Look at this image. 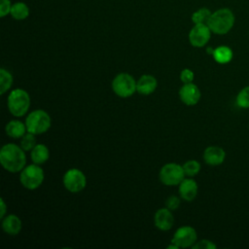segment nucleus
<instances>
[{"label": "nucleus", "instance_id": "f257e3e1", "mask_svg": "<svg viewBox=\"0 0 249 249\" xmlns=\"http://www.w3.org/2000/svg\"><path fill=\"white\" fill-rule=\"evenodd\" d=\"M25 151L17 144H5L0 150V162L4 169L11 173L20 172L26 163Z\"/></svg>", "mask_w": 249, "mask_h": 249}, {"label": "nucleus", "instance_id": "f03ea898", "mask_svg": "<svg viewBox=\"0 0 249 249\" xmlns=\"http://www.w3.org/2000/svg\"><path fill=\"white\" fill-rule=\"evenodd\" d=\"M234 21L235 17L232 11L229 8H221L211 14L207 25L212 33L225 35L233 27Z\"/></svg>", "mask_w": 249, "mask_h": 249}, {"label": "nucleus", "instance_id": "7ed1b4c3", "mask_svg": "<svg viewBox=\"0 0 249 249\" xmlns=\"http://www.w3.org/2000/svg\"><path fill=\"white\" fill-rule=\"evenodd\" d=\"M31 99L29 93L22 89H13L7 98V105L10 113L15 117L24 116L30 108Z\"/></svg>", "mask_w": 249, "mask_h": 249}, {"label": "nucleus", "instance_id": "20e7f679", "mask_svg": "<svg viewBox=\"0 0 249 249\" xmlns=\"http://www.w3.org/2000/svg\"><path fill=\"white\" fill-rule=\"evenodd\" d=\"M24 123L28 132L38 135L43 134L50 129L52 120L50 115L46 111L42 109H37L27 115Z\"/></svg>", "mask_w": 249, "mask_h": 249}, {"label": "nucleus", "instance_id": "39448f33", "mask_svg": "<svg viewBox=\"0 0 249 249\" xmlns=\"http://www.w3.org/2000/svg\"><path fill=\"white\" fill-rule=\"evenodd\" d=\"M45 178L44 171L39 164L32 163L25 166L19 174V181L23 188L33 191L38 189Z\"/></svg>", "mask_w": 249, "mask_h": 249}, {"label": "nucleus", "instance_id": "423d86ee", "mask_svg": "<svg viewBox=\"0 0 249 249\" xmlns=\"http://www.w3.org/2000/svg\"><path fill=\"white\" fill-rule=\"evenodd\" d=\"M112 89L119 97H129L137 91L136 81L128 73H120L116 75L112 81Z\"/></svg>", "mask_w": 249, "mask_h": 249}, {"label": "nucleus", "instance_id": "0eeeda50", "mask_svg": "<svg viewBox=\"0 0 249 249\" xmlns=\"http://www.w3.org/2000/svg\"><path fill=\"white\" fill-rule=\"evenodd\" d=\"M185 176L183 166L176 162L165 163L159 173L160 182L165 186H177L184 180Z\"/></svg>", "mask_w": 249, "mask_h": 249}, {"label": "nucleus", "instance_id": "6e6552de", "mask_svg": "<svg viewBox=\"0 0 249 249\" xmlns=\"http://www.w3.org/2000/svg\"><path fill=\"white\" fill-rule=\"evenodd\" d=\"M63 186L70 193H79L87 186V177L84 172L78 168L68 169L62 178Z\"/></svg>", "mask_w": 249, "mask_h": 249}, {"label": "nucleus", "instance_id": "1a4fd4ad", "mask_svg": "<svg viewBox=\"0 0 249 249\" xmlns=\"http://www.w3.org/2000/svg\"><path fill=\"white\" fill-rule=\"evenodd\" d=\"M197 239L196 231L191 226H183L176 230L171 239V242L179 248L192 247Z\"/></svg>", "mask_w": 249, "mask_h": 249}, {"label": "nucleus", "instance_id": "9d476101", "mask_svg": "<svg viewBox=\"0 0 249 249\" xmlns=\"http://www.w3.org/2000/svg\"><path fill=\"white\" fill-rule=\"evenodd\" d=\"M211 30L205 23L195 24L189 32L190 44L195 48L204 47L211 37Z\"/></svg>", "mask_w": 249, "mask_h": 249}, {"label": "nucleus", "instance_id": "9b49d317", "mask_svg": "<svg viewBox=\"0 0 249 249\" xmlns=\"http://www.w3.org/2000/svg\"><path fill=\"white\" fill-rule=\"evenodd\" d=\"M201 93L196 85L193 83L184 84L179 89L180 100L188 106H194L198 103Z\"/></svg>", "mask_w": 249, "mask_h": 249}, {"label": "nucleus", "instance_id": "f8f14e48", "mask_svg": "<svg viewBox=\"0 0 249 249\" xmlns=\"http://www.w3.org/2000/svg\"><path fill=\"white\" fill-rule=\"evenodd\" d=\"M154 224L160 231H169L174 224V218L171 210L166 207L158 209L154 216Z\"/></svg>", "mask_w": 249, "mask_h": 249}, {"label": "nucleus", "instance_id": "ddd939ff", "mask_svg": "<svg viewBox=\"0 0 249 249\" xmlns=\"http://www.w3.org/2000/svg\"><path fill=\"white\" fill-rule=\"evenodd\" d=\"M226 152L219 146H209L203 152V160L208 165L216 166L224 162Z\"/></svg>", "mask_w": 249, "mask_h": 249}, {"label": "nucleus", "instance_id": "4468645a", "mask_svg": "<svg viewBox=\"0 0 249 249\" xmlns=\"http://www.w3.org/2000/svg\"><path fill=\"white\" fill-rule=\"evenodd\" d=\"M179 196L186 201H192L196 198L198 191L197 183L192 178H184V180L178 185Z\"/></svg>", "mask_w": 249, "mask_h": 249}, {"label": "nucleus", "instance_id": "2eb2a0df", "mask_svg": "<svg viewBox=\"0 0 249 249\" xmlns=\"http://www.w3.org/2000/svg\"><path fill=\"white\" fill-rule=\"evenodd\" d=\"M157 87V79L150 74H144L136 81V90L142 95L152 94L156 90Z\"/></svg>", "mask_w": 249, "mask_h": 249}, {"label": "nucleus", "instance_id": "dca6fc26", "mask_svg": "<svg viewBox=\"0 0 249 249\" xmlns=\"http://www.w3.org/2000/svg\"><path fill=\"white\" fill-rule=\"evenodd\" d=\"M2 230L9 235H17L22 228V223L19 217L15 214H9L2 218Z\"/></svg>", "mask_w": 249, "mask_h": 249}, {"label": "nucleus", "instance_id": "f3484780", "mask_svg": "<svg viewBox=\"0 0 249 249\" xmlns=\"http://www.w3.org/2000/svg\"><path fill=\"white\" fill-rule=\"evenodd\" d=\"M5 132L11 138H21L27 132L25 123L18 120H12L6 124Z\"/></svg>", "mask_w": 249, "mask_h": 249}, {"label": "nucleus", "instance_id": "a211bd4d", "mask_svg": "<svg viewBox=\"0 0 249 249\" xmlns=\"http://www.w3.org/2000/svg\"><path fill=\"white\" fill-rule=\"evenodd\" d=\"M50 158V151L44 144H36L35 147L30 151V159L33 163L43 164Z\"/></svg>", "mask_w": 249, "mask_h": 249}, {"label": "nucleus", "instance_id": "6ab92c4d", "mask_svg": "<svg viewBox=\"0 0 249 249\" xmlns=\"http://www.w3.org/2000/svg\"><path fill=\"white\" fill-rule=\"evenodd\" d=\"M213 58L216 62L220 64L229 63L232 59V51L228 46H219L213 51Z\"/></svg>", "mask_w": 249, "mask_h": 249}, {"label": "nucleus", "instance_id": "aec40b11", "mask_svg": "<svg viewBox=\"0 0 249 249\" xmlns=\"http://www.w3.org/2000/svg\"><path fill=\"white\" fill-rule=\"evenodd\" d=\"M10 15L14 19L23 20L29 16V8L24 2H16L12 4Z\"/></svg>", "mask_w": 249, "mask_h": 249}, {"label": "nucleus", "instance_id": "412c9836", "mask_svg": "<svg viewBox=\"0 0 249 249\" xmlns=\"http://www.w3.org/2000/svg\"><path fill=\"white\" fill-rule=\"evenodd\" d=\"M13 75L5 68L0 69V94L8 91L13 85Z\"/></svg>", "mask_w": 249, "mask_h": 249}, {"label": "nucleus", "instance_id": "4be33fe9", "mask_svg": "<svg viewBox=\"0 0 249 249\" xmlns=\"http://www.w3.org/2000/svg\"><path fill=\"white\" fill-rule=\"evenodd\" d=\"M211 11L208 8H199L192 15V21L194 24H199V23H205L207 24L208 19L211 16Z\"/></svg>", "mask_w": 249, "mask_h": 249}, {"label": "nucleus", "instance_id": "5701e85b", "mask_svg": "<svg viewBox=\"0 0 249 249\" xmlns=\"http://www.w3.org/2000/svg\"><path fill=\"white\" fill-rule=\"evenodd\" d=\"M182 166H183L186 176H188V177L196 176L200 171V163L196 160H187Z\"/></svg>", "mask_w": 249, "mask_h": 249}, {"label": "nucleus", "instance_id": "b1692460", "mask_svg": "<svg viewBox=\"0 0 249 249\" xmlns=\"http://www.w3.org/2000/svg\"><path fill=\"white\" fill-rule=\"evenodd\" d=\"M36 145V138L35 134L31 132H26L21 138H20V147L24 151H31Z\"/></svg>", "mask_w": 249, "mask_h": 249}, {"label": "nucleus", "instance_id": "393cba45", "mask_svg": "<svg viewBox=\"0 0 249 249\" xmlns=\"http://www.w3.org/2000/svg\"><path fill=\"white\" fill-rule=\"evenodd\" d=\"M236 104L240 108H249V86L243 88L236 96Z\"/></svg>", "mask_w": 249, "mask_h": 249}, {"label": "nucleus", "instance_id": "a878e982", "mask_svg": "<svg viewBox=\"0 0 249 249\" xmlns=\"http://www.w3.org/2000/svg\"><path fill=\"white\" fill-rule=\"evenodd\" d=\"M193 249H215L216 244H214L211 240L208 239H201L199 241H196L193 246Z\"/></svg>", "mask_w": 249, "mask_h": 249}, {"label": "nucleus", "instance_id": "bb28decb", "mask_svg": "<svg viewBox=\"0 0 249 249\" xmlns=\"http://www.w3.org/2000/svg\"><path fill=\"white\" fill-rule=\"evenodd\" d=\"M195 78V74L194 72L189 69V68H185L181 71L180 73V80L183 84H189V83H193Z\"/></svg>", "mask_w": 249, "mask_h": 249}, {"label": "nucleus", "instance_id": "cd10ccee", "mask_svg": "<svg viewBox=\"0 0 249 249\" xmlns=\"http://www.w3.org/2000/svg\"><path fill=\"white\" fill-rule=\"evenodd\" d=\"M165 206L171 211L176 210L180 206V198L177 196H170L165 201Z\"/></svg>", "mask_w": 249, "mask_h": 249}, {"label": "nucleus", "instance_id": "c85d7f7f", "mask_svg": "<svg viewBox=\"0 0 249 249\" xmlns=\"http://www.w3.org/2000/svg\"><path fill=\"white\" fill-rule=\"evenodd\" d=\"M12 4L10 0H0V17L4 18L10 14Z\"/></svg>", "mask_w": 249, "mask_h": 249}, {"label": "nucleus", "instance_id": "c756f323", "mask_svg": "<svg viewBox=\"0 0 249 249\" xmlns=\"http://www.w3.org/2000/svg\"><path fill=\"white\" fill-rule=\"evenodd\" d=\"M7 209H8V207H7V204L4 200V198H0V218L1 219L5 217V215L7 213Z\"/></svg>", "mask_w": 249, "mask_h": 249}, {"label": "nucleus", "instance_id": "7c9ffc66", "mask_svg": "<svg viewBox=\"0 0 249 249\" xmlns=\"http://www.w3.org/2000/svg\"><path fill=\"white\" fill-rule=\"evenodd\" d=\"M178 248H179V247H178L176 244L172 243V242H171V244H170V245H168V246H167V249H178Z\"/></svg>", "mask_w": 249, "mask_h": 249}]
</instances>
